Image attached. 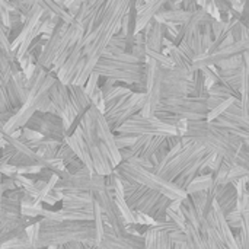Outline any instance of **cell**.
I'll use <instances>...</instances> for the list:
<instances>
[{
	"mask_svg": "<svg viewBox=\"0 0 249 249\" xmlns=\"http://www.w3.org/2000/svg\"><path fill=\"white\" fill-rule=\"evenodd\" d=\"M90 99H92L93 105H96L102 112H105V98H104V93H102L101 88H96V90L90 95Z\"/></svg>",
	"mask_w": 249,
	"mask_h": 249,
	"instance_id": "36",
	"label": "cell"
},
{
	"mask_svg": "<svg viewBox=\"0 0 249 249\" xmlns=\"http://www.w3.org/2000/svg\"><path fill=\"white\" fill-rule=\"evenodd\" d=\"M98 248L104 249H146L144 248V238L143 235H118L111 228V225L105 223V232L98 244Z\"/></svg>",
	"mask_w": 249,
	"mask_h": 249,
	"instance_id": "13",
	"label": "cell"
},
{
	"mask_svg": "<svg viewBox=\"0 0 249 249\" xmlns=\"http://www.w3.org/2000/svg\"><path fill=\"white\" fill-rule=\"evenodd\" d=\"M213 185V172L212 174H203V175H197L191 184L187 187V193H197V191H207L210 190Z\"/></svg>",
	"mask_w": 249,
	"mask_h": 249,
	"instance_id": "25",
	"label": "cell"
},
{
	"mask_svg": "<svg viewBox=\"0 0 249 249\" xmlns=\"http://www.w3.org/2000/svg\"><path fill=\"white\" fill-rule=\"evenodd\" d=\"M193 16V12L190 10H185V9H160L155 19L159 20L160 23H165V22H174V23H179V25H184L187 23Z\"/></svg>",
	"mask_w": 249,
	"mask_h": 249,
	"instance_id": "23",
	"label": "cell"
},
{
	"mask_svg": "<svg viewBox=\"0 0 249 249\" xmlns=\"http://www.w3.org/2000/svg\"><path fill=\"white\" fill-rule=\"evenodd\" d=\"M213 71L217 74L219 82L231 86L241 95V88H242V80H244V73H245V64L241 67L235 69H220V67H213Z\"/></svg>",
	"mask_w": 249,
	"mask_h": 249,
	"instance_id": "18",
	"label": "cell"
},
{
	"mask_svg": "<svg viewBox=\"0 0 249 249\" xmlns=\"http://www.w3.org/2000/svg\"><path fill=\"white\" fill-rule=\"evenodd\" d=\"M247 51H249V38L238 39L232 42L231 45L220 47L214 51H209L196 57L191 64V70H197L203 67H219L225 60L239 55V54H245Z\"/></svg>",
	"mask_w": 249,
	"mask_h": 249,
	"instance_id": "12",
	"label": "cell"
},
{
	"mask_svg": "<svg viewBox=\"0 0 249 249\" xmlns=\"http://www.w3.org/2000/svg\"><path fill=\"white\" fill-rule=\"evenodd\" d=\"M232 165H233V162L226 160V159L223 160V163L219 166V169L213 172V185H212V188H216V187L223 185V184L228 182V175H229V171H231Z\"/></svg>",
	"mask_w": 249,
	"mask_h": 249,
	"instance_id": "26",
	"label": "cell"
},
{
	"mask_svg": "<svg viewBox=\"0 0 249 249\" xmlns=\"http://www.w3.org/2000/svg\"><path fill=\"white\" fill-rule=\"evenodd\" d=\"M207 1H209V0H198V4H200V7H204V6L207 4Z\"/></svg>",
	"mask_w": 249,
	"mask_h": 249,
	"instance_id": "40",
	"label": "cell"
},
{
	"mask_svg": "<svg viewBox=\"0 0 249 249\" xmlns=\"http://www.w3.org/2000/svg\"><path fill=\"white\" fill-rule=\"evenodd\" d=\"M144 32V39H146V47L155 51H162V39H163V25L156 20L155 18L146 25L143 29Z\"/></svg>",
	"mask_w": 249,
	"mask_h": 249,
	"instance_id": "19",
	"label": "cell"
},
{
	"mask_svg": "<svg viewBox=\"0 0 249 249\" xmlns=\"http://www.w3.org/2000/svg\"><path fill=\"white\" fill-rule=\"evenodd\" d=\"M114 133L130 134V136H174L178 134L177 128L156 115L144 117L142 112L131 115L125 123H123Z\"/></svg>",
	"mask_w": 249,
	"mask_h": 249,
	"instance_id": "9",
	"label": "cell"
},
{
	"mask_svg": "<svg viewBox=\"0 0 249 249\" xmlns=\"http://www.w3.org/2000/svg\"><path fill=\"white\" fill-rule=\"evenodd\" d=\"M203 158H204V155L197 156L196 159H193V160L184 168V171L174 179V182H175L179 188H182V190L187 191V187L191 184V181H193L197 175H200V169L203 168Z\"/></svg>",
	"mask_w": 249,
	"mask_h": 249,
	"instance_id": "21",
	"label": "cell"
},
{
	"mask_svg": "<svg viewBox=\"0 0 249 249\" xmlns=\"http://www.w3.org/2000/svg\"><path fill=\"white\" fill-rule=\"evenodd\" d=\"M204 9H206V10H207V12H209V13H210L216 20H222V12L219 10V7L214 4V1H213V0H209V1H207V4L204 6Z\"/></svg>",
	"mask_w": 249,
	"mask_h": 249,
	"instance_id": "38",
	"label": "cell"
},
{
	"mask_svg": "<svg viewBox=\"0 0 249 249\" xmlns=\"http://www.w3.org/2000/svg\"><path fill=\"white\" fill-rule=\"evenodd\" d=\"M209 95L220 96V98H223V99H228V98H232V96L241 98V95H239L235 89H232L231 86H228V85H225V83H222V82H219V83H216L214 86H212V88L209 89Z\"/></svg>",
	"mask_w": 249,
	"mask_h": 249,
	"instance_id": "27",
	"label": "cell"
},
{
	"mask_svg": "<svg viewBox=\"0 0 249 249\" xmlns=\"http://www.w3.org/2000/svg\"><path fill=\"white\" fill-rule=\"evenodd\" d=\"M210 190L214 193V200L225 214L238 209V191L233 182H226Z\"/></svg>",
	"mask_w": 249,
	"mask_h": 249,
	"instance_id": "15",
	"label": "cell"
},
{
	"mask_svg": "<svg viewBox=\"0 0 249 249\" xmlns=\"http://www.w3.org/2000/svg\"><path fill=\"white\" fill-rule=\"evenodd\" d=\"M181 7L190 12H196L197 9H200V4H198V0H182Z\"/></svg>",
	"mask_w": 249,
	"mask_h": 249,
	"instance_id": "39",
	"label": "cell"
},
{
	"mask_svg": "<svg viewBox=\"0 0 249 249\" xmlns=\"http://www.w3.org/2000/svg\"><path fill=\"white\" fill-rule=\"evenodd\" d=\"M182 31H184L182 41H185L188 44V47L193 50L194 55L198 57V55L204 54L203 41H201V25H198L190 19L187 23L182 25Z\"/></svg>",
	"mask_w": 249,
	"mask_h": 249,
	"instance_id": "17",
	"label": "cell"
},
{
	"mask_svg": "<svg viewBox=\"0 0 249 249\" xmlns=\"http://www.w3.org/2000/svg\"><path fill=\"white\" fill-rule=\"evenodd\" d=\"M134 212V210H133ZM134 214H136V222L137 223H140V225H144V226H152L156 220L152 217V216H149V214H146V213H142V212H134Z\"/></svg>",
	"mask_w": 249,
	"mask_h": 249,
	"instance_id": "37",
	"label": "cell"
},
{
	"mask_svg": "<svg viewBox=\"0 0 249 249\" xmlns=\"http://www.w3.org/2000/svg\"><path fill=\"white\" fill-rule=\"evenodd\" d=\"M42 7V18H54V19H63L67 23H71L74 18L69 13L67 9L60 6L55 0H35Z\"/></svg>",
	"mask_w": 249,
	"mask_h": 249,
	"instance_id": "22",
	"label": "cell"
},
{
	"mask_svg": "<svg viewBox=\"0 0 249 249\" xmlns=\"http://www.w3.org/2000/svg\"><path fill=\"white\" fill-rule=\"evenodd\" d=\"M247 25H248V31H249V18H248V23H247Z\"/></svg>",
	"mask_w": 249,
	"mask_h": 249,
	"instance_id": "41",
	"label": "cell"
},
{
	"mask_svg": "<svg viewBox=\"0 0 249 249\" xmlns=\"http://www.w3.org/2000/svg\"><path fill=\"white\" fill-rule=\"evenodd\" d=\"M147 102V92L139 93V92H130L125 95H121L118 98H112L109 101H105V118L115 131L123 123H125L131 115L140 112L143 107Z\"/></svg>",
	"mask_w": 249,
	"mask_h": 249,
	"instance_id": "7",
	"label": "cell"
},
{
	"mask_svg": "<svg viewBox=\"0 0 249 249\" xmlns=\"http://www.w3.org/2000/svg\"><path fill=\"white\" fill-rule=\"evenodd\" d=\"M248 174H247V171L245 169H242L241 166H238V165H232V168H231V171H229V175H228V182H235V181H238L239 178H244V177H247Z\"/></svg>",
	"mask_w": 249,
	"mask_h": 249,
	"instance_id": "35",
	"label": "cell"
},
{
	"mask_svg": "<svg viewBox=\"0 0 249 249\" xmlns=\"http://www.w3.org/2000/svg\"><path fill=\"white\" fill-rule=\"evenodd\" d=\"M71 241L86 242L88 248L98 247V232L95 220H55L42 217L39 222V233L34 248L57 247L63 248L64 244Z\"/></svg>",
	"mask_w": 249,
	"mask_h": 249,
	"instance_id": "2",
	"label": "cell"
},
{
	"mask_svg": "<svg viewBox=\"0 0 249 249\" xmlns=\"http://www.w3.org/2000/svg\"><path fill=\"white\" fill-rule=\"evenodd\" d=\"M207 222H209V226L213 228V229L219 233V236L225 241V244H226L228 248L239 249L238 248V244H236L235 233H233V231L231 229V226L228 225L226 216H225V213L222 212V209L219 207V204L216 203V200H214V203H213L212 210H210L209 214H207Z\"/></svg>",
	"mask_w": 249,
	"mask_h": 249,
	"instance_id": "14",
	"label": "cell"
},
{
	"mask_svg": "<svg viewBox=\"0 0 249 249\" xmlns=\"http://www.w3.org/2000/svg\"><path fill=\"white\" fill-rule=\"evenodd\" d=\"M114 172L124 179L139 182L142 185L160 191L172 200L185 198L188 196V193L179 188L174 181H169L163 178L160 174H158L155 165L146 158H133L128 160H121L114 168Z\"/></svg>",
	"mask_w": 249,
	"mask_h": 249,
	"instance_id": "4",
	"label": "cell"
},
{
	"mask_svg": "<svg viewBox=\"0 0 249 249\" xmlns=\"http://www.w3.org/2000/svg\"><path fill=\"white\" fill-rule=\"evenodd\" d=\"M9 111H13V109L10 107L9 96H7V92H6V86H4L3 77L0 74V112H9Z\"/></svg>",
	"mask_w": 249,
	"mask_h": 249,
	"instance_id": "31",
	"label": "cell"
},
{
	"mask_svg": "<svg viewBox=\"0 0 249 249\" xmlns=\"http://www.w3.org/2000/svg\"><path fill=\"white\" fill-rule=\"evenodd\" d=\"M156 249H174V242L168 232L159 231V238L156 242Z\"/></svg>",
	"mask_w": 249,
	"mask_h": 249,
	"instance_id": "34",
	"label": "cell"
},
{
	"mask_svg": "<svg viewBox=\"0 0 249 249\" xmlns=\"http://www.w3.org/2000/svg\"><path fill=\"white\" fill-rule=\"evenodd\" d=\"M115 134V143L118 146V149H124V147H130L131 144H134V142L137 140L139 136H130V134Z\"/></svg>",
	"mask_w": 249,
	"mask_h": 249,
	"instance_id": "32",
	"label": "cell"
},
{
	"mask_svg": "<svg viewBox=\"0 0 249 249\" xmlns=\"http://www.w3.org/2000/svg\"><path fill=\"white\" fill-rule=\"evenodd\" d=\"M213 39H214V35H213L212 23L201 25V41H203V50H204V53L210 48V45L213 44Z\"/></svg>",
	"mask_w": 249,
	"mask_h": 249,
	"instance_id": "30",
	"label": "cell"
},
{
	"mask_svg": "<svg viewBox=\"0 0 249 249\" xmlns=\"http://www.w3.org/2000/svg\"><path fill=\"white\" fill-rule=\"evenodd\" d=\"M166 0H149L143 6L136 7V32H140L156 16V13L165 6Z\"/></svg>",
	"mask_w": 249,
	"mask_h": 249,
	"instance_id": "16",
	"label": "cell"
},
{
	"mask_svg": "<svg viewBox=\"0 0 249 249\" xmlns=\"http://www.w3.org/2000/svg\"><path fill=\"white\" fill-rule=\"evenodd\" d=\"M206 153H207V150L201 144H198L196 140H193L187 136H182L181 150L172 159H169L158 174H160L163 178H166L169 181H174L193 159H196L197 156L206 155Z\"/></svg>",
	"mask_w": 249,
	"mask_h": 249,
	"instance_id": "10",
	"label": "cell"
},
{
	"mask_svg": "<svg viewBox=\"0 0 249 249\" xmlns=\"http://www.w3.org/2000/svg\"><path fill=\"white\" fill-rule=\"evenodd\" d=\"M187 137L196 140L207 152L223 156L226 160L233 162L236 152L244 142L241 137L231 134L226 128L220 127L214 121L203 120H190L188 128L185 131Z\"/></svg>",
	"mask_w": 249,
	"mask_h": 249,
	"instance_id": "3",
	"label": "cell"
},
{
	"mask_svg": "<svg viewBox=\"0 0 249 249\" xmlns=\"http://www.w3.org/2000/svg\"><path fill=\"white\" fill-rule=\"evenodd\" d=\"M184 232H185V235H187V244H188V248L204 249L203 236H201V232H200V229H198L197 226H194L191 222H185Z\"/></svg>",
	"mask_w": 249,
	"mask_h": 249,
	"instance_id": "24",
	"label": "cell"
},
{
	"mask_svg": "<svg viewBox=\"0 0 249 249\" xmlns=\"http://www.w3.org/2000/svg\"><path fill=\"white\" fill-rule=\"evenodd\" d=\"M248 194H249V179H248Z\"/></svg>",
	"mask_w": 249,
	"mask_h": 249,
	"instance_id": "42",
	"label": "cell"
},
{
	"mask_svg": "<svg viewBox=\"0 0 249 249\" xmlns=\"http://www.w3.org/2000/svg\"><path fill=\"white\" fill-rule=\"evenodd\" d=\"M69 88V92H70V98H71V102L79 114V118L82 120L83 114L89 109V107L92 105V99L90 96L86 93L85 90V86L82 85H76V83H69L67 85Z\"/></svg>",
	"mask_w": 249,
	"mask_h": 249,
	"instance_id": "20",
	"label": "cell"
},
{
	"mask_svg": "<svg viewBox=\"0 0 249 249\" xmlns=\"http://www.w3.org/2000/svg\"><path fill=\"white\" fill-rule=\"evenodd\" d=\"M99 79H101V76L93 70L92 73H90V76L88 77V80H86V83H85V90H86V93L90 96L95 90H96V88H99Z\"/></svg>",
	"mask_w": 249,
	"mask_h": 249,
	"instance_id": "33",
	"label": "cell"
},
{
	"mask_svg": "<svg viewBox=\"0 0 249 249\" xmlns=\"http://www.w3.org/2000/svg\"><path fill=\"white\" fill-rule=\"evenodd\" d=\"M136 0H108L99 25L88 35H83L86 64L83 71L71 82L85 86L88 77L93 71L104 50L109 44L111 38L121 31V22L124 15L131 9Z\"/></svg>",
	"mask_w": 249,
	"mask_h": 249,
	"instance_id": "1",
	"label": "cell"
},
{
	"mask_svg": "<svg viewBox=\"0 0 249 249\" xmlns=\"http://www.w3.org/2000/svg\"><path fill=\"white\" fill-rule=\"evenodd\" d=\"M25 125L38 131L44 139H50V140L64 142L66 137L69 136L61 117H58L55 112L36 109Z\"/></svg>",
	"mask_w": 249,
	"mask_h": 249,
	"instance_id": "11",
	"label": "cell"
},
{
	"mask_svg": "<svg viewBox=\"0 0 249 249\" xmlns=\"http://www.w3.org/2000/svg\"><path fill=\"white\" fill-rule=\"evenodd\" d=\"M121 182L124 187L125 201L131 210L146 213V214L152 216L156 222L168 220L166 212L169 209L172 198L162 194L160 191H156V190L142 185L139 182H133V181L124 179V178H121Z\"/></svg>",
	"mask_w": 249,
	"mask_h": 249,
	"instance_id": "6",
	"label": "cell"
},
{
	"mask_svg": "<svg viewBox=\"0 0 249 249\" xmlns=\"http://www.w3.org/2000/svg\"><path fill=\"white\" fill-rule=\"evenodd\" d=\"M209 111L210 108L207 105V98H200L193 95L163 98L156 107V112H171L187 120L207 118Z\"/></svg>",
	"mask_w": 249,
	"mask_h": 249,
	"instance_id": "8",
	"label": "cell"
},
{
	"mask_svg": "<svg viewBox=\"0 0 249 249\" xmlns=\"http://www.w3.org/2000/svg\"><path fill=\"white\" fill-rule=\"evenodd\" d=\"M225 216H226V222H228V225L231 226V229L233 231V233H238V232L241 231L242 225H244L242 213L236 209V210H233V212H231V213H226Z\"/></svg>",
	"mask_w": 249,
	"mask_h": 249,
	"instance_id": "29",
	"label": "cell"
},
{
	"mask_svg": "<svg viewBox=\"0 0 249 249\" xmlns=\"http://www.w3.org/2000/svg\"><path fill=\"white\" fill-rule=\"evenodd\" d=\"M233 163L241 166L242 169L247 171V174L249 175V144L244 140L236 152V156L233 159Z\"/></svg>",
	"mask_w": 249,
	"mask_h": 249,
	"instance_id": "28",
	"label": "cell"
},
{
	"mask_svg": "<svg viewBox=\"0 0 249 249\" xmlns=\"http://www.w3.org/2000/svg\"><path fill=\"white\" fill-rule=\"evenodd\" d=\"M93 70L101 77H112L125 85L136 82L146 85V61L127 51L121 54L104 53Z\"/></svg>",
	"mask_w": 249,
	"mask_h": 249,
	"instance_id": "5",
	"label": "cell"
}]
</instances>
